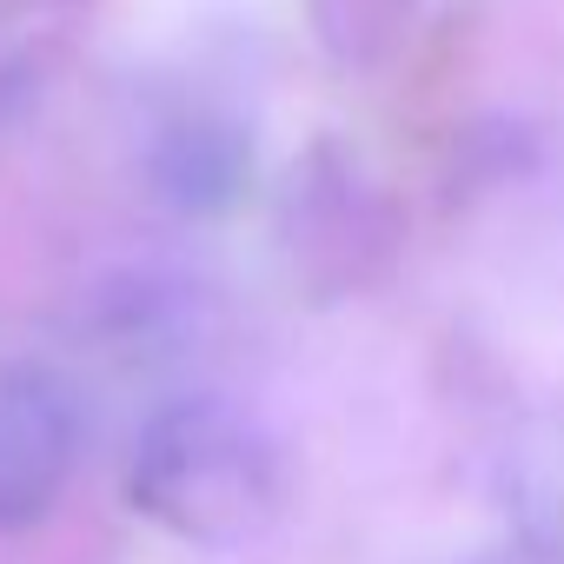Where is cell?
Wrapping results in <instances>:
<instances>
[{
	"label": "cell",
	"mask_w": 564,
	"mask_h": 564,
	"mask_svg": "<svg viewBox=\"0 0 564 564\" xmlns=\"http://www.w3.org/2000/svg\"><path fill=\"white\" fill-rule=\"evenodd\" d=\"M133 505L206 551L259 538L286 505V458L272 425L232 392H180L147 412L127 465Z\"/></svg>",
	"instance_id": "6da1fadb"
},
{
	"label": "cell",
	"mask_w": 564,
	"mask_h": 564,
	"mask_svg": "<svg viewBox=\"0 0 564 564\" xmlns=\"http://www.w3.org/2000/svg\"><path fill=\"white\" fill-rule=\"evenodd\" d=\"M147 186L180 206V213H219L232 206V193L252 173V140L232 113L206 107V100H180L147 127Z\"/></svg>",
	"instance_id": "3957f363"
},
{
	"label": "cell",
	"mask_w": 564,
	"mask_h": 564,
	"mask_svg": "<svg viewBox=\"0 0 564 564\" xmlns=\"http://www.w3.org/2000/svg\"><path fill=\"white\" fill-rule=\"evenodd\" d=\"M80 465V392L47 359H0V531L47 518Z\"/></svg>",
	"instance_id": "7a4b0ae2"
},
{
	"label": "cell",
	"mask_w": 564,
	"mask_h": 564,
	"mask_svg": "<svg viewBox=\"0 0 564 564\" xmlns=\"http://www.w3.org/2000/svg\"><path fill=\"white\" fill-rule=\"evenodd\" d=\"M505 505L518 538L544 557L564 564V399L524 412V425L505 445Z\"/></svg>",
	"instance_id": "277c9868"
}]
</instances>
